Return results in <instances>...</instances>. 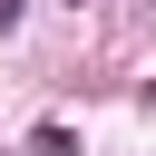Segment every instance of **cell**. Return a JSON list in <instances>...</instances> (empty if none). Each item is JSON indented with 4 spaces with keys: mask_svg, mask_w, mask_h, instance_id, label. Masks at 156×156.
Masks as SVG:
<instances>
[{
    "mask_svg": "<svg viewBox=\"0 0 156 156\" xmlns=\"http://www.w3.org/2000/svg\"><path fill=\"white\" fill-rule=\"evenodd\" d=\"M29 156H78V136H68V127H58V117H49V127H39V136H29Z\"/></svg>",
    "mask_w": 156,
    "mask_h": 156,
    "instance_id": "1",
    "label": "cell"
},
{
    "mask_svg": "<svg viewBox=\"0 0 156 156\" xmlns=\"http://www.w3.org/2000/svg\"><path fill=\"white\" fill-rule=\"evenodd\" d=\"M20 10H29V0H0V29H20Z\"/></svg>",
    "mask_w": 156,
    "mask_h": 156,
    "instance_id": "2",
    "label": "cell"
},
{
    "mask_svg": "<svg viewBox=\"0 0 156 156\" xmlns=\"http://www.w3.org/2000/svg\"><path fill=\"white\" fill-rule=\"evenodd\" d=\"M146 107H156V88H146Z\"/></svg>",
    "mask_w": 156,
    "mask_h": 156,
    "instance_id": "3",
    "label": "cell"
}]
</instances>
